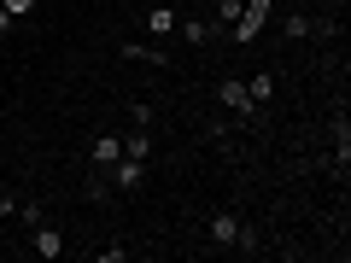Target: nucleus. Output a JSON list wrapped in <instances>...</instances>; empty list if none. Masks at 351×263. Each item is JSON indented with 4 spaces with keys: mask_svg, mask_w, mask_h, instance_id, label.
<instances>
[{
    "mask_svg": "<svg viewBox=\"0 0 351 263\" xmlns=\"http://www.w3.org/2000/svg\"><path fill=\"white\" fill-rule=\"evenodd\" d=\"M269 18H276V0H246V6H240V18L228 24V36H234L240 47H252V41L263 36V24H269Z\"/></svg>",
    "mask_w": 351,
    "mask_h": 263,
    "instance_id": "nucleus-1",
    "label": "nucleus"
},
{
    "mask_svg": "<svg viewBox=\"0 0 351 263\" xmlns=\"http://www.w3.org/2000/svg\"><path fill=\"white\" fill-rule=\"evenodd\" d=\"M240 6H246V0H211V24H217V29H228V24L240 18Z\"/></svg>",
    "mask_w": 351,
    "mask_h": 263,
    "instance_id": "nucleus-11",
    "label": "nucleus"
},
{
    "mask_svg": "<svg viewBox=\"0 0 351 263\" xmlns=\"http://www.w3.org/2000/svg\"><path fill=\"white\" fill-rule=\"evenodd\" d=\"M18 223H24V228L47 223V211H41V199H18Z\"/></svg>",
    "mask_w": 351,
    "mask_h": 263,
    "instance_id": "nucleus-13",
    "label": "nucleus"
},
{
    "mask_svg": "<svg viewBox=\"0 0 351 263\" xmlns=\"http://www.w3.org/2000/svg\"><path fill=\"white\" fill-rule=\"evenodd\" d=\"M29 251H36V258H59V251H64V234H59L53 223H36V228H29Z\"/></svg>",
    "mask_w": 351,
    "mask_h": 263,
    "instance_id": "nucleus-5",
    "label": "nucleus"
},
{
    "mask_svg": "<svg viewBox=\"0 0 351 263\" xmlns=\"http://www.w3.org/2000/svg\"><path fill=\"white\" fill-rule=\"evenodd\" d=\"M164 6H176V0H164Z\"/></svg>",
    "mask_w": 351,
    "mask_h": 263,
    "instance_id": "nucleus-17",
    "label": "nucleus"
},
{
    "mask_svg": "<svg viewBox=\"0 0 351 263\" xmlns=\"http://www.w3.org/2000/svg\"><path fill=\"white\" fill-rule=\"evenodd\" d=\"M246 94H252V105H269V100H276V76H269V71H258V76L246 82Z\"/></svg>",
    "mask_w": 351,
    "mask_h": 263,
    "instance_id": "nucleus-10",
    "label": "nucleus"
},
{
    "mask_svg": "<svg viewBox=\"0 0 351 263\" xmlns=\"http://www.w3.org/2000/svg\"><path fill=\"white\" fill-rule=\"evenodd\" d=\"M234 240H240V211H217L211 228H205V246L211 251H234Z\"/></svg>",
    "mask_w": 351,
    "mask_h": 263,
    "instance_id": "nucleus-3",
    "label": "nucleus"
},
{
    "mask_svg": "<svg viewBox=\"0 0 351 263\" xmlns=\"http://www.w3.org/2000/svg\"><path fill=\"white\" fill-rule=\"evenodd\" d=\"M117 158H123V135H112V129H100V140H94V164H100V170H112Z\"/></svg>",
    "mask_w": 351,
    "mask_h": 263,
    "instance_id": "nucleus-8",
    "label": "nucleus"
},
{
    "mask_svg": "<svg viewBox=\"0 0 351 263\" xmlns=\"http://www.w3.org/2000/svg\"><path fill=\"white\" fill-rule=\"evenodd\" d=\"M0 6H6V12H12V18H24V12H36V0H0Z\"/></svg>",
    "mask_w": 351,
    "mask_h": 263,
    "instance_id": "nucleus-15",
    "label": "nucleus"
},
{
    "mask_svg": "<svg viewBox=\"0 0 351 263\" xmlns=\"http://www.w3.org/2000/svg\"><path fill=\"white\" fill-rule=\"evenodd\" d=\"M18 216V193H0V223H12Z\"/></svg>",
    "mask_w": 351,
    "mask_h": 263,
    "instance_id": "nucleus-14",
    "label": "nucleus"
},
{
    "mask_svg": "<svg viewBox=\"0 0 351 263\" xmlns=\"http://www.w3.org/2000/svg\"><path fill=\"white\" fill-rule=\"evenodd\" d=\"M199 6H211V0H199Z\"/></svg>",
    "mask_w": 351,
    "mask_h": 263,
    "instance_id": "nucleus-18",
    "label": "nucleus"
},
{
    "mask_svg": "<svg viewBox=\"0 0 351 263\" xmlns=\"http://www.w3.org/2000/svg\"><path fill=\"white\" fill-rule=\"evenodd\" d=\"M281 36H287V41H304V36H311V18H304V12H287V18H281Z\"/></svg>",
    "mask_w": 351,
    "mask_h": 263,
    "instance_id": "nucleus-12",
    "label": "nucleus"
},
{
    "mask_svg": "<svg viewBox=\"0 0 351 263\" xmlns=\"http://www.w3.org/2000/svg\"><path fill=\"white\" fill-rule=\"evenodd\" d=\"M176 24H182V12H176V6H152V12H147L152 41H170V36H176Z\"/></svg>",
    "mask_w": 351,
    "mask_h": 263,
    "instance_id": "nucleus-7",
    "label": "nucleus"
},
{
    "mask_svg": "<svg viewBox=\"0 0 351 263\" xmlns=\"http://www.w3.org/2000/svg\"><path fill=\"white\" fill-rule=\"evenodd\" d=\"M217 105H228L240 123H258V105H252V94H246L240 76H223V82H217Z\"/></svg>",
    "mask_w": 351,
    "mask_h": 263,
    "instance_id": "nucleus-2",
    "label": "nucleus"
},
{
    "mask_svg": "<svg viewBox=\"0 0 351 263\" xmlns=\"http://www.w3.org/2000/svg\"><path fill=\"white\" fill-rule=\"evenodd\" d=\"M141 181H147V158H129V152H123V158L112 164V188L117 193H135Z\"/></svg>",
    "mask_w": 351,
    "mask_h": 263,
    "instance_id": "nucleus-4",
    "label": "nucleus"
},
{
    "mask_svg": "<svg viewBox=\"0 0 351 263\" xmlns=\"http://www.w3.org/2000/svg\"><path fill=\"white\" fill-rule=\"evenodd\" d=\"M176 36H182V41H193V47H205V41H217L223 29H217L211 18H182V24H176Z\"/></svg>",
    "mask_w": 351,
    "mask_h": 263,
    "instance_id": "nucleus-6",
    "label": "nucleus"
},
{
    "mask_svg": "<svg viewBox=\"0 0 351 263\" xmlns=\"http://www.w3.org/2000/svg\"><path fill=\"white\" fill-rule=\"evenodd\" d=\"M0 36H12V12L6 6H0Z\"/></svg>",
    "mask_w": 351,
    "mask_h": 263,
    "instance_id": "nucleus-16",
    "label": "nucleus"
},
{
    "mask_svg": "<svg viewBox=\"0 0 351 263\" xmlns=\"http://www.w3.org/2000/svg\"><path fill=\"white\" fill-rule=\"evenodd\" d=\"M123 152H129V158H147V164H152V129H129V135H123Z\"/></svg>",
    "mask_w": 351,
    "mask_h": 263,
    "instance_id": "nucleus-9",
    "label": "nucleus"
}]
</instances>
